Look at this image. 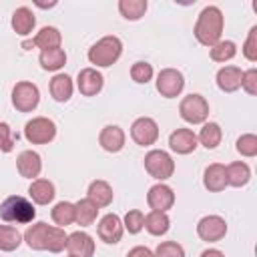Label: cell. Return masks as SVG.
Here are the masks:
<instances>
[{"label": "cell", "instance_id": "cell-5", "mask_svg": "<svg viewBox=\"0 0 257 257\" xmlns=\"http://www.w3.org/2000/svg\"><path fill=\"white\" fill-rule=\"evenodd\" d=\"M145 169H147V173L153 179H157L159 183H163V181H167V179L173 177V173H175V161H173V157L167 151L153 149V151H149L145 155Z\"/></svg>", "mask_w": 257, "mask_h": 257}, {"label": "cell", "instance_id": "cell-6", "mask_svg": "<svg viewBox=\"0 0 257 257\" xmlns=\"http://www.w3.org/2000/svg\"><path fill=\"white\" fill-rule=\"evenodd\" d=\"M56 137V122L48 116H34L24 124V139L30 145H48Z\"/></svg>", "mask_w": 257, "mask_h": 257}, {"label": "cell", "instance_id": "cell-43", "mask_svg": "<svg viewBox=\"0 0 257 257\" xmlns=\"http://www.w3.org/2000/svg\"><path fill=\"white\" fill-rule=\"evenodd\" d=\"M201 257H225V255H223V251H219V249H205V251L201 253Z\"/></svg>", "mask_w": 257, "mask_h": 257}, {"label": "cell", "instance_id": "cell-22", "mask_svg": "<svg viewBox=\"0 0 257 257\" xmlns=\"http://www.w3.org/2000/svg\"><path fill=\"white\" fill-rule=\"evenodd\" d=\"M86 199H88V201H92L98 209H104V207H108V205L112 203L114 193H112V187H110L106 181L96 179V181H92V183L88 185Z\"/></svg>", "mask_w": 257, "mask_h": 257}, {"label": "cell", "instance_id": "cell-27", "mask_svg": "<svg viewBox=\"0 0 257 257\" xmlns=\"http://www.w3.org/2000/svg\"><path fill=\"white\" fill-rule=\"evenodd\" d=\"M221 139H223V131L217 122H203L199 135H197V143L203 145L207 151H213L221 145Z\"/></svg>", "mask_w": 257, "mask_h": 257}, {"label": "cell", "instance_id": "cell-17", "mask_svg": "<svg viewBox=\"0 0 257 257\" xmlns=\"http://www.w3.org/2000/svg\"><path fill=\"white\" fill-rule=\"evenodd\" d=\"M124 141H126V135H124V131L118 124H106V126H102V131L98 135V145L106 153H118V151H122Z\"/></svg>", "mask_w": 257, "mask_h": 257}, {"label": "cell", "instance_id": "cell-21", "mask_svg": "<svg viewBox=\"0 0 257 257\" xmlns=\"http://www.w3.org/2000/svg\"><path fill=\"white\" fill-rule=\"evenodd\" d=\"M28 195H30V201L36 203V205H48L54 201V195H56V189H54V183L48 181V179H34L28 187Z\"/></svg>", "mask_w": 257, "mask_h": 257}, {"label": "cell", "instance_id": "cell-40", "mask_svg": "<svg viewBox=\"0 0 257 257\" xmlns=\"http://www.w3.org/2000/svg\"><path fill=\"white\" fill-rule=\"evenodd\" d=\"M243 56L249 62H257V26H251L247 40L243 44Z\"/></svg>", "mask_w": 257, "mask_h": 257}, {"label": "cell", "instance_id": "cell-42", "mask_svg": "<svg viewBox=\"0 0 257 257\" xmlns=\"http://www.w3.org/2000/svg\"><path fill=\"white\" fill-rule=\"evenodd\" d=\"M126 257H155V253L145 245H137L126 253Z\"/></svg>", "mask_w": 257, "mask_h": 257}, {"label": "cell", "instance_id": "cell-37", "mask_svg": "<svg viewBox=\"0 0 257 257\" xmlns=\"http://www.w3.org/2000/svg\"><path fill=\"white\" fill-rule=\"evenodd\" d=\"M143 225H145V213L141 209H131L124 219H122V227L131 233V235H137L143 231Z\"/></svg>", "mask_w": 257, "mask_h": 257}, {"label": "cell", "instance_id": "cell-10", "mask_svg": "<svg viewBox=\"0 0 257 257\" xmlns=\"http://www.w3.org/2000/svg\"><path fill=\"white\" fill-rule=\"evenodd\" d=\"M197 235L201 241L217 243L227 235V221L221 215H205L197 223Z\"/></svg>", "mask_w": 257, "mask_h": 257}, {"label": "cell", "instance_id": "cell-29", "mask_svg": "<svg viewBox=\"0 0 257 257\" xmlns=\"http://www.w3.org/2000/svg\"><path fill=\"white\" fill-rule=\"evenodd\" d=\"M143 229H147L151 235L155 237H161L165 235L169 229H171V219L167 213H161V211H151L145 215V225Z\"/></svg>", "mask_w": 257, "mask_h": 257}, {"label": "cell", "instance_id": "cell-8", "mask_svg": "<svg viewBox=\"0 0 257 257\" xmlns=\"http://www.w3.org/2000/svg\"><path fill=\"white\" fill-rule=\"evenodd\" d=\"M157 90L165 98H177L185 88V76L177 68H163L157 74Z\"/></svg>", "mask_w": 257, "mask_h": 257}, {"label": "cell", "instance_id": "cell-26", "mask_svg": "<svg viewBox=\"0 0 257 257\" xmlns=\"http://www.w3.org/2000/svg\"><path fill=\"white\" fill-rule=\"evenodd\" d=\"M225 175H227V185H231L235 189L245 187L251 181V169L243 161H235V163L227 165L225 167Z\"/></svg>", "mask_w": 257, "mask_h": 257}, {"label": "cell", "instance_id": "cell-45", "mask_svg": "<svg viewBox=\"0 0 257 257\" xmlns=\"http://www.w3.org/2000/svg\"><path fill=\"white\" fill-rule=\"evenodd\" d=\"M68 257H70V255H68Z\"/></svg>", "mask_w": 257, "mask_h": 257}, {"label": "cell", "instance_id": "cell-41", "mask_svg": "<svg viewBox=\"0 0 257 257\" xmlns=\"http://www.w3.org/2000/svg\"><path fill=\"white\" fill-rule=\"evenodd\" d=\"M241 88L247 92V94H257V68H249V70H243V76H241Z\"/></svg>", "mask_w": 257, "mask_h": 257}, {"label": "cell", "instance_id": "cell-36", "mask_svg": "<svg viewBox=\"0 0 257 257\" xmlns=\"http://www.w3.org/2000/svg\"><path fill=\"white\" fill-rule=\"evenodd\" d=\"M155 70H153V64H149L147 60H139L131 66V78L137 82V84H147L151 78H153Z\"/></svg>", "mask_w": 257, "mask_h": 257}, {"label": "cell", "instance_id": "cell-3", "mask_svg": "<svg viewBox=\"0 0 257 257\" xmlns=\"http://www.w3.org/2000/svg\"><path fill=\"white\" fill-rule=\"evenodd\" d=\"M34 217H36L34 203L22 195H10L0 203V219L6 223L26 225V223H32Z\"/></svg>", "mask_w": 257, "mask_h": 257}, {"label": "cell", "instance_id": "cell-28", "mask_svg": "<svg viewBox=\"0 0 257 257\" xmlns=\"http://www.w3.org/2000/svg\"><path fill=\"white\" fill-rule=\"evenodd\" d=\"M98 217V207L88 201V199H80L74 203V223L80 227H88L96 221Z\"/></svg>", "mask_w": 257, "mask_h": 257}, {"label": "cell", "instance_id": "cell-18", "mask_svg": "<svg viewBox=\"0 0 257 257\" xmlns=\"http://www.w3.org/2000/svg\"><path fill=\"white\" fill-rule=\"evenodd\" d=\"M48 233H50V225L44 223V221H38L34 225H30L22 239L24 243L32 249V251H46V243H48Z\"/></svg>", "mask_w": 257, "mask_h": 257}, {"label": "cell", "instance_id": "cell-44", "mask_svg": "<svg viewBox=\"0 0 257 257\" xmlns=\"http://www.w3.org/2000/svg\"><path fill=\"white\" fill-rule=\"evenodd\" d=\"M38 8H54L56 6V2H50V4H42V2H34Z\"/></svg>", "mask_w": 257, "mask_h": 257}, {"label": "cell", "instance_id": "cell-31", "mask_svg": "<svg viewBox=\"0 0 257 257\" xmlns=\"http://www.w3.org/2000/svg\"><path fill=\"white\" fill-rule=\"evenodd\" d=\"M147 8H149L147 0H118V12H120V16L124 20H131V22L141 20L145 16Z\"/></svg>", "mask_w": 257, "mask_h": 257}, {"label": "cell", "instance_id": "cell-9", "mask_svg": "<svg viewBox=\"0 0 257 257\" xmlns=\"http://www.w3.org/2000/svg\"><path fill=\"white\" fill-rule=\"evenodd\" d=\"M131 139L139 147H151L159 141V124L151 116H139L131 124Z\"/></svg>", "mask_w": 257, "mask_h": 257}, {"label": "cell", "instance_id": "cell-25", "mask_svg": "<svg viewBox=\"0 0 257 257\" xmlns=\"http://www.w3.org/2000/svg\"><path fill=\"white\" fill-rule=\"evenodd\" d=\"M60 42H62V34L56 26H42L32 38V44L40 48V52L50 50V48H60Z\"/></svg>", "mask_w": 257, "mask_h": 257}, {"label": "cell", "instance_id": "cell-20", "mask_svg": "<svg viewBox=\"0 0 257 257\" xmlns=\"http://www.w3.org/2000/svg\"><path fill=\"white\" fill-rule=\"evenodd\" d=\"M241 76H243V70L239 66L229 64V66H223V68L217 70L215 80H217L219 90H223V92H235V90L241 88Z\"/></svg>", "mask_w": 257, "mask_h": 257}, {"label": "cell", "instance_id": "cell-4", "mask_svg": "<svg viewBox=\"0 0 257 257\" xmlns=\"http://www.w3.org/2000/svg\"><path fill=\"white\" fill-rule=\"evenodd\" d=\"M179 114L189 124H203L209 118V102L203 94L191 92L179 102Z\"/></svg>", "mask_w": 257, "mask_h": 257}, {"label": "cell", "instance_id": "cell-35", "mask_svg": "<svg viewBox=\"0 0 257 257\" xmlns=\"http://www.w3.org/2000/svg\"><path fill=\"white\" fill-rule=\"evenodd\" d=\"M235 149L241 157H247V159H253L257 157V137L253 133H245L237 139L235 143Z\"/></svg>", "mask_w": 257, "mask_h": 257}, {"label": "cell", "instance_id": "cell-23", "mask_svg": "<svg viewBox=\"0 0 257 257\" xmlns=\"http://www.w3.org/2000/svg\"><path fill=\"white\" fill-rule=\"evenodd\" d=\"M10 24H12V30H14L18 36H28V34L32 32L34 24H36V16H34V12H32L28 6H20V8H16V10L12 12Z\"/></svg>", "mask_w": 257, "mask_h": 257}, {"label": "cell", "instance_id": "cell-11", "mask_svg": "<svg viewBox=\"0 0 257 257\" xmlns=\"http://www.w3.org/2000/svg\"><path fill=\"white\" fill-rule=\"evenodd\" d=\"M96 233L98 239L106 245H116L122 239L124 227H122V219L114 213H106L104 217H100L98 225H96Z\"/></svg>", "mask_w": 257, "mask_h": 257}, {"label": "cell", "instance_id": "cell-24", "mask_svg": "<svg viewBox=\"0 0 257 257\" xmlns=\"http://www.w3.org/2000/svg\"><path fill=\"white\" fill-rule=\"evenodd\" d=\"M74 92V84H72V78L64 72H56L52 78H50V94L56 102H66L70 100Z\"/></svg>", "mask_w": 257, "mask_h": 257}, {"label": "cell", "instance_id": "cell-38", "mask_svg": "<svg viewBox=\"0 0 257 257\" xmlns=\"http://www.w3.org/2000/svg\"><path fill=\"white\" fill-rule=\"evenodd\" d=\"M153 253L155 257H185V249L177 241H163L157 245Z\"/></svg>", "mask_w": 257, "mask_h": 257}, {"label": "cell", "instance_id": "cell-34", "mask_svg": "<svg viewBox=\"0 0 257 257\" xmlns=\"http://www.w3.org/2000/svg\"><path fill=\"white\" fill-rule=\"evenodd\" d=\"M209 54H211V60H215V62H229L237 54V44L233 40H223L221 38L215 46L209 48Z\"/></svg>", "mask_w": 257, "mask_h": 257}, {"label": "cell", "instance_id": "cell-13", "mask_svg": "<svg viewBox=\"0 0 257 257\" xmlns=\"http://www.w3.org/2000/svg\"><path fill=\"white\" fill-rule=\"evenodd\" d=\"M104 86V76L92 68V66H86L78 72L76 76V88L82 96H96Z\"/></svg>", "mask_w": 257, "mask_h": 257}, {"label": "cell", "instance_id": "cell-12", "mask_svg": "<svg viewBox=\"0 0 257 257\" xmlns=\"http://www.w3.org/2000/svg\"><path fill=\"white\" fill-rule=\"evenodd\" d=\"M147 203L151 207V211H161V213H167L169 209H173L175 205V191L165 185V183H157L149 189L147 193Z\"/></svg>", "mask_w": 257, "mask_h": 257}, {"label": "cell", "instance_id": "cell-1", "mask_svg": "<svg viewBox=\"0 0 257 257\" xmlns=\"http://www.w3.org/2000/svg\"><path fill=\"white\" fill-rule=\"evenodd\" d=\"M223 26H225V18H223V12L219 6H205L199 16H197V22H195V28H193V34L197 38L199 44L203 46H215L219 40H221V34H223Z\"/></svg>", "mask_w": 257, "mask_h": 257}, {"label": "cell", "instance_id": "cell-30", "mask_svg": "<svg viewBox=\"0 0 257 257\" xmlns=\"http://www.w3.org/2000/svg\"><path fill=\"white\" fill-rule=\"evenodd\" d=\"M38 62L42 66V70L48 72H58L64 64H66V52L62 48H50V50H42L38 56Z\"/></svg>", "mask_w": 257, "mask_h": 257}, {"label": "cell", "instance_id": "cell-39", "mask_svg": "<svg viewBox=\"0 0 257 257\" xmlns=\"http://www.w3.org/2000/svg\"><path fill=\"white\" fill-rule=\"evenodd\" d=\"M16 145V137H14V131L10 128L8 122L0 120V151L2 153H10Z\"/></svg>", "mask_w": 257, "mask_h": 257}, {"label": "cell", "instance_id": "cell-2", "mask_svg": "<svg viewBox=\"0 0 257 257\" xmlns=\"http://www.w3.org/2000/svg\"><path fill=\"white\" fill-rule=\"evenodd\" d=\"M122 54V40L114 34H106L98 38L90 48H88V60L96 68H106L112 66Z\"/></svg>", "mask_w": 257, "mask_h": 257}, {"label": "cell", "instance_id": "cell-19", "mask_svg": "<svg viewBox=\"0 0 257 257\" xmlns=\"http://www.w3.org/2000/svg\"><path fill=\"white\" fill-rule=\"evenodd\" d=\"M203 187L209 193H221L227 187V175H225V165L221 163H211L203 171Z\"/></svg>", "mask_w": 257, "mask_h": 257}, {"label": "cell", "instance_id": "cell-33", "mask_svg": "<svg viewBox=\"0 0 257 257\" xmlns=\"http://www.w3.org/2000/svg\"><path fill=\"white\" fill-rule=\"evenodd\" d=\"M50 217L52 221L56 223V227H66V225H72L74 223V203L70 201H60L52 207L50 211Z\"/></svg>", "mask_w": 257, "mask_h": 257}, {"label": "cell", "instance_id": "cell-14", "mask_svg": "<svg viewBox=\"0 0 257 257\" xmlns=\"http://www.w3.org/2000/svg\"><path fill=\"white\" fill-rule=\"evenodd\" d=\"M169 147H171V151L177 153V155H191V153L199 147L197 135H195L191 128H185V126L175 128V131L169 135Z\"/></svg>", "mask_w": 257, "mask_h": 257}, {"label": "cell", "instance_id": "cell-16", "mask_svg": "<svg viewBox=\"0 0 257 257\" xmlns=\"http://www.w3.org/2000/svg\"><path fill=\"white\" fill-rule=\"evenodd\" d=\"M16 169H18V175L24 177V179H38L40 171H42V159L36 151H22L16 159Z\"/></svg>", "mask_w": 257, "mask_h": 257}, {"label": "cell", "instance_id": "cell-32", "mask_svg": "<svg viewBox=\"0 0 257 257\" xmlns=\"http://www.w3.org/2000/svg\"><path fill=\"white\" fill-rule=\"evenodd\" d=\"M22 233L12 225H0V251H16L22 243Z\"/></svg>", "mask_w": 257, "mask_h": 257}, {"label": "cell", "instance_id": "cell-7", "mask_svg": "<svg viewBox=\"0 0 257 257\" xmlns=\"http://www.w3.org/2000/svg\"><path fill=\"white\" fill-rule=\"evenodd\" d=\"M40 102V90L30 80H20L12 88V106L18 112H32Z\"/></svg>", "mask_w": 257, "mask_h": 257}, {"label": "cell", "instance_id": "cell-15", "mask_svg": "<svg viewBox=\"0 0 257 257\" xmlns=\"http://www.w3.org/2000/svg\"><path fill=\"white\" fill-rule=\"evenodd\" d=\"M66 251L70 257H92L94 255V241L84 231H74L66 237Z\"/></svg>", "mask_w": 257, "mask_h": 257}]
</instances>
